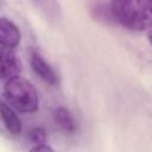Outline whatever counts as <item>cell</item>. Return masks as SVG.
Instances as JSON below:
<instances>
[{"label": "cell", "instance_id": "1", "mask_svg": "<svg viewBox=\"0 0 152 152\" xmlns=\"http://www.w3.org/2000/svg\"><path fill=\"white\" fill-rule=\"evenodd\" d=\"M108 21L133 31L150 28L152 26V1H110L108 2Z\"/></svg>", "mask_w": 152, "mask_h": 152}, {"label": "cell", "instance_id": "2", "mask_svg": "<svg viewBox=\"0 0 152 152\" xmlns=\"http://www.w3.org/2000/svg\"><path fill=\"white\" fill-rule=\"evenodd\" d=\"M4 99L7 104L20 113H34L38 109V91L34 86L21 77L6 81Z\"/></svg>", "mask_w": 152, "mask_h": 152}, {"label": "cell", "instance_id": "3", "mask_svg": "<svg viewBox=\"0 0 152 152\" xmlns=\"http://www.w3.org/2000/svg\"><path fill=\"white\" fill-rule=\"evenodd\" d=\"M21 63L14 51L8 48L1 46L0 50V74L1 78L6 82L17 77H20Z\"/></svg>", "mask_w": 152, "mask_h": 152}, {"label": "cell", "instance_id": "4", "mask_svg": "<svg viewBox=\"0 0 152 152\" xmlns=\"http://www.w3.org/2000/svg\"><path fill=\"white\" fill-rule=\"evenodd\" d=\"M30 64L33 70V72L43 80L45 83L55 86L58 82V76L55 71V69L51 66L50 63L45 61V58L37 51H32L30 55Z\"/></svg>", "mask_w": 152, "mask_h": 152}, {"label": "cell", "instance_id": "5", "mask_svg": "<svg viewBox=\"0 0 152 152\" xmlns=\"http://www.w3.org/2000/svg\"><path fill=\"white\" fill-rule=\"evenodd\" d=\"M21 39V33L18 26L8 18H0V40L1 46L14 50Z\"/></svg>", "mask_w": 152, "mask_h": 152}, {"label": "cell", "instance_id": "6", "mask_svg": "<svg viewBox=\"0 0 152 152\" xmlns=\"http://www.w3.org/2000/svg\"><path fill=\"white\" fill-rule=\"evenodd\" d=\"M0 113H1V119L2 124L6 127L7 132L12 135H18L21 133L23 125L19 119V116L15 113V109H13L10 104H7L5 101L0 103Z\"/></svg>", "mask_w": 152, "mask_h": 152}, {"label": "cell", "instance_id": "7", "mask_svg": "<svg viewBox=\"0 0 152 152\" xmlns=\"http://www.w3.org/2000/svg\"><path fill=\"white\" fill-rule=\"evenodd\" d=\"M52 118L55 124L65 133L72 134L76 131V121L70 113V110L65 107H57L52 112Z\"/></svg>", "mask_w": 152, "mask_h": 152}, {"label": "cell", "instance_id": "8", "mask_svg": "<svg viewBox=\"0 0 152 152\" xmlns=\"http://www.w3.org/2000/svg\"><path fill=\"white\" fill-rule=\"evenodd\" d=\"M28 139L33 145L44 144L46 140V132L43 127H34L28 132Z\"/></svg>", "mask_w": 152, "mask_h": 152}, {"label": "cell", "instance_id": "9", "mask_svg": "<svg viewBox=\"0 0 152 152\" xmlns=\"http://www.w3.org/2000/svg\"><path fill=\"white\" fill-rule=\"evenodd\" d=\"M28 152H53V150L46 144H40V145H33Z\"/></svg>", "mask_w": 152, "mask_h": 152}, {"label": "cell", "instance_id": "10", "mask_svg": "<svg viewBox=\"0 0 152 152\" xmlns=\"http://www.w3.org/2000/svg\"><path fill=\"white\" fill-rule=\"evenodd\" d=\"M148 42H150V44H151V46H152V30H151L150 33H148Z\"/></svg>", "mask_w": 152, "mask_h": 152}]
</instances>
